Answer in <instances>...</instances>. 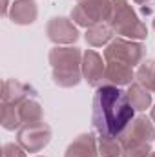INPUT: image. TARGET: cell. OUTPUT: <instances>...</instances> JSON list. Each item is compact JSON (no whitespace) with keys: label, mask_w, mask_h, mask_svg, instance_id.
Returning <instances> with one entry per match:
<instances>
[{"label":"cell","mask_w":155,"mask_h":157,"mask_svg":"<svg viewBox=\"0 0 155 157\" xmlns=\"http://www.w3.org/2000/svg\"><path fill=\"white\" fill-rule=\"evenodd\" d=\"M49 141H51V128L44 121L24 124L17 133V143L29 154L42 152L49 144Z\"/></svg>","instance_id":"6"},{"label":"cell","mask_w":155,"mask_h":157,"mask_svg":"<svg viewBox=\"0 0 155 157\" xmlns=\"http://www.w3.org/2000/svg\"><path fill=\"white\" fill-rule=\"evenodd\" d=\"M104 71H106V64L102 57L93 49H86L82 55V77L88 82V86L95 90L100 88L104 82Z\"/></svg>","instance_id":"8"},{"label":"cell","mask_w":155,"mask_h":157,"mask_svg":"<svg viewBox=\"0 0 155 157\" xmlns=\"http://www.w3.org/2000/svg\"><path fill=\"white\" fill-rule=\"evenodd\" d=\"M106 22L115 35H120L124 39L141 42L148 37L146 24L139 18V15L135 13V9L130 6L128 0H112V7Z\"/></svg>","instance_id":"3"},{"label":"cell","mask_w":155,"mask_h":157,"mask_svg":"<svg viewBox=\"0 0 155 157\" xmlns=\"http://www.w3.org/2000/svg\"><path fill=\"white\" fill-rule=\"evenodd\" d=\"M135 80V71L133 68L126 66V64H120V62H106V71H104V84H110V86H130L133 84Z\"/></svg>","instance_id":"13"},{"label":"cell","mask_w":155,"mask_h":157,"mask_svg":"<svg viewBox=\"0 0 155 157\" xmlns=\"http://www.w3.org/2000/svg\"><path fill=\"white\" fill-rule=\"evenodd\" d=\"M146 157H155V152H150V154H148Z\"/></svg>","instance_id":"25"},{"label":"cell","mask_w":155,"mask_h":157,"mask_svg":"<svg viewBox=\"0 0 155 157\" xmlns=\"http://www.w3.org/2000/svg\"><path fill=\"white\" fill-rule=\"evenodd\" d=\"M146 55V46L139 40H130L124 37L113 39L104 49L106 62H120L130 68H135L142 62Z\"/></svg>","instance_id":"4"},{"label":"cell","mask_w":155,"mask_h":157,"mask_svg":"<svg viewBox=\"0 0 155 157\" xmlns=\"http://www.w3.org/2000/svg\"><path fill=\"white\" fill-rule=\"evenodd\" d=\"M112 0H77L71 9V20L80 28H91L108 20Z\"/></svg>","instance_id":"5"},{"label":"cell","mask_w":155,"mask_h":157,"mask_svg":"<svg viewBox=\"0 0 155 157\" xmlns=\"http://www.w3.org/2000/svg\"><path fill=\"white\" fill-rule=\"evenodd\" d=\"M46 35L57 46H70V44L77 42L78 37H80L75 22L71 18H66V17L49 18L46 24Z\"/></svg>","instance_id":"7"},{"label":"cell","mask_w":155,"mask_h":157,"mask_svg":"<svg viewBox=\"0 0 155 157\" xmlns=\"http://www.w3.org/2000/svg\"><path fill=\"white\" fill-rule=\"evenodd\" d=\"M18 115H20V122L24 124H33V122H40L44 121V112L42 106L35 99H26L18 104Z\"/></svg>","instance_id":"16"},{"label":"cell","mask_w":155,"mask_h":157,"mask_svg":"<svg viewBox=\"0 0 155 157\" xmlns=\"http://www.w3.org/2000/svg\"><path fill=\"white\" fill-rule=\"evenodd\" d=\"M91 108L93 128L99 135L104 137H120V133L135 117V110L130 104L128 93L110 84L97 88Z\"/></svg>","instance_id":"1"},{"label":"cell","mask_w":155,"mask_h":157,"mask_svg":"<svg viewBox=\"0 0 155 157\" xmlns=\"http://www.w3.org/2000/svg\"><path fill=\"white\" fill-rule=\"evenodd\" d=\"M37 95V90L29 84H24L15 78L4 80L2 86V102L6 104H20L26 99H33Z\"/></svg>","instance_id":"10"},{"label":"cell","mask_w":155,"mask_h":157,"mask_svg":"<svg viewBox=\"0 0 155 157\" xmlns=\"http://www.w3.org/2000/svg\"><path fill=\"white\" fill-rule=\"evenodd\" d=\"M64 157H99V144L93 133H80L66 148Z\"/></svg>","instance_id":"12"},{"label":"cell","mask_w":155,"mask_h":157,"mask_svg":"<svg viewBox=\"0 0 155 157\" xmlns=\"http://www.w3.org/2000/svg\"><path fill=\"white\" fill-rule=\"evenodd\" d=\"M153 29H155V18H153Z\"/></svg>","instance_id":"26"},{"label":"cell","mask_w":155,"mask_h":157,"mask_svg":"<svg viewBox=\"0 0 155 157\" xmlns=\"http://www.w3.org/2000/svg\"><path fill=\"white\" fill-rule=\"evenodd\" d=\"M82 51L75 46H55L47 60L53 70V82L60 88H73L82 80Z\"/></svg>","instance_id":"2"},{"label":"cell","mask_w":155,"mask_h":157,"mask_svg":"<svg viewBox=\"0 0 155 157\" xmlns=\"http://www.w3.org/2000/svg\"><path fill=\"white\" fill-rule=\"evenodd\" d=\"M135 80L144 86L146 90L155 91V60L148 59L139 64V70L135 71Z\"/></svg>","instance_id":"17"},{"label":"cell","mask_w":155,"mask_h":157,"mask_svg":"<svg viewBox=\"0 0 155 157\" xmlns=\"http://www.w3.org/2000/svg\"><path fill=\"white\" fill-rule=\"evenodd\" d=\"M9 9H11L9 0H4V6H2V15H4V17H9Z\"/></svg>","instance_id":"22"},{"label":"cell","mask_w":155,"mask_h":157,"mask_svg":"<svg viewBox=\"0 0 155 157\" xmlns=\"http://www.w3.org/2000/svg\"><path fill=\"white\" fill-rule=\"evenodd\" d=\"M122 141H139V143H153L155 141V124L146 115H137L131 119V122L126 126V130L120 133Z\"/></svg>","instance_id":"9"},{"label":"cell","mask_w":155,"mask_h":157,"mask_svg":"<svg viewBox=\"0 0 155 157\" xmlns=\"http://www.w3.org/2000/svg\"><path fill=\"white\" fill-rule=\"evenodd\" d=\"M126 93H128L130 104L133 106L135 112H144L146 108L152 106V93H150V90H146V88L141 86L139 82L130 84L128 90H126Z\"/></svg>","instance_id":"15"},{"label":"cell","mask_w":155,"mask_h":157,"mask_svg":"<svg viewBox=\"0 0 155 157\" xmlns=\"http://www.w3.org/2000/svg\"><path fill=\"white\" fill-rule=\"evenodd\" d=\"M2 157H26V150L18 143H6L2 146Z\"/></svg>","instance_id":"21"},{"label":"cell","mask_w":155,"mask_h":157,"mask_svg":"<svg viewBox=\"0 0 155 157\" xmlns=\"http://www.w3.org/2000/svg\"><path fill=\"white\" fill-rule=\"evenodd\" d=\"M2 126L6 130H9V132L22 128L20 115H18V104H6V102H2Z\"/></svg>","instance_id":"19"},{"label":"cell","mask_w":155,"mask_h":157,"mask_svg":"<svg viewBox=\"0 0 155 157\" xmlns=\"http://www.w3.org/2000/svg\"><path fill=\"white\" fill-rule=\"evenodd\" d=\"M150 117H152V121L155 122V106L152 108V113H150Z\"/></svg>","instance_id":"24"},{"label":"cell","mask_w":155,"mask_h":157,"mask_svg":"<svg viewBox=\"0 0 155 157\" xmlns=\"http://www.w3.org/2000/svg\"><path fill=\"white\" fill-rule=\"evenodd\" d=\"M113 29L108 26V22H100V24H95L91 28L86 29L84 33V39L89 46L93 48H100V46H108L112 40H113Z\"/></svg>","instance_id":"14"},{"label":"cell","mask_w":155,"mask_h":157,"mask_svg":"<svg viewBox=\"0 0 155 157\" xmlns=\"http://www.w3.org/2000/svg\"><path fill=\"white\" fill-rule=\"evenodd\" d=\"M135 4H148V2H152V0H133Z\"/></svg>","instance_id":"23"},{"label":"cell","mask_w":155,"mask_h":157,"mask_svg":"<svg viewBox=\"0 0 155 157\" xmlns=\"http://www.w3.org/2000/svg\"><path fill=\"white\" fill-rule=\"evenodd\" d=\"M122 155L120 157H146L152 152V143L139 141H122Z\"/></svg>","instance_id":"20"},{"label":"cell","mask_w":155,"mask_h":157,"mask_svg":"<svg viewBox=\"0 0 155 157\" xmlns=\"http://www.w3.org/2000/svg\"><path fill=\"white\" fill-rule=\"evenodd\" d=\"M39 7L35 0H15L9 9V20L17 26H29L37 20Z\"/></svg>","instance_id":"11"},{"label":"cell","mask_w":155,"mask_h":157,"mask_svg":"<svg viewBox=\"0 0 155 157\" xmlns=\"http://www.w3.org/2000/svg\"><path fill=\"white\" fill-rule=\"evenodd\" d=\"M99 155L100 157H120L122 155V144L119 137H104L99 135Z\"/></svg>","instance_id":"18"}]
</instances>
